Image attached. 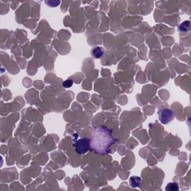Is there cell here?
Listing matches in <instances>:
<instances>
[{
	"instance_id": "obj_1",
	"label": "cell",
	"mask_w": 191,
	"mask_h": 191,
	"mask_svg": "<svg viewBox=\"0 0 191 191\" xmlns=\"http://www.w3.org/2000/svg\"><path fill=\"white\" fill-rule=\"evenodd\" d=\"M90 140V149L99 154H106L115 143L111 131L105 126L93 129Z\"/></svg>"
},
{
	"instance_id": "obj_2",
	"label": "cell",
	"mask_w": 191,
	"mask_h": 191,
	"mask_svg": "<svg viewBox=\"0 0 191 191\" xmlns=\"http://www.w3.org/2000/svg\"><path fill=\"white\" fill-rule=\"evenodd\" d=\"M74 148L77 154L81 155L86 154L90 149V140L88 137L78 139L74 144Z\"/></svg>"
},
{
	"instance_id": "obj_3",
	"label": "cell",
	"mask_w": 191,
	"mask_h": 191,
	"mask_svg": "<svg viewBox=\"0 0 191 191\" xmlns=\"http://www.w3.org/2000/svg\"><path fill=\"white\" fill-rule=\"evenodd\" d=\"M158 118L162 124L170 123L175 118V113L170 108H163L158 111Z\"/></svg>"
},
{
	"instance_id": "obj_4",
	"label": "cell",
	"mask_w": 191,
	"mask_h": 191,
	"mask_svg": "<svg viewBox=\"0 0 191 191\" xmlns=\"http://www.w3.org/2000/svg\"><path fill=\"white\" fill-rule=\"evenodd\" d=\"M105 54V49L101 47H96L92 49L91 54L94 58H100Z\"/></svg>"
},
{
	"instance_id": "obj_5",
	"label": "cell",
	"mask_w": 191,
	"mask_h": 191,
	"mask_svg": "<svg viewBox=\"0 0 191 191\" xmlns=\"http://www.w3.org/2000/svg\"><path fill=\"white\" fill-rule=\"evenodd\" d=\"M141 182V178L137 176H132L130 178L129 183L132 187H137L140 185Z\"/></svg>"
},
{
	"instance_id": "obj_6",
	"label": "cell",
	"mask_w": 191,
	"mask_h": 191,
	"mask_svg": "<svg viewBox=\"0 0 191 191\" xmlns=\"http://www.w3.org/2000/svg\"><path fill=\"white\" fill-rule=\"evenodd\" d=\"M179 190V187L178 184L175 182H170L166 187V190L167 191H178Z\"/></svg>"
},
{
	"instance_id": "obj_7",
	"label": "cell",
	"mask_w": 191,
	"mask_h": 191,
	"mask_svg": "<svg viewBox=\"0 0 191 191\" xmlns=\"http://www.w3.org/2000/svg\"><path fill=\"white\" fill-rule=\"evenodd\" d=\"M190 29V22L186 21L182 23L180 26H178V31L180 32H185V31H189Z\"/></svg>"
},
{
	"instance_id": "obj_8",
	"label": "cell",
	"mask_w": 191,
	"mask_h": 191,
	"mask_svg": "<svg viewBox=\"0 0 191 191\" xmlns=\"http://www.w3.org/2000/svg\"><path fill=\"white\" fill-rule=\"evenodd\" d=\"M73 81L71 79H67L63 82V87L65 88H70V87L73 86Z\"/></svg>"
}]
</instances>
